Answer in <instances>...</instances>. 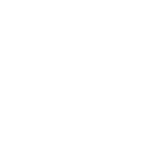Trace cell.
Here are the masks:
<instances>
[]
</instances>
